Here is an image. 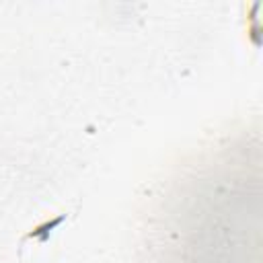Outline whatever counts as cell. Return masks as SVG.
<instances>
[{"label": "cell", "instance_id": "cell-1", "mask_svg": "<svg viewBox=\"0 0 263 263\" xmlns=\"http://www.w3.org/2000/svg\"><path fill=\"white\" fill-rule=\"evenodd\" d=\"M64 218H66V214H62V216H58V218H53V220H47V222L35 226L31 232H27L25 238H35V240H39L41 245H45V242L49 240V236H51V230L58 228V226L64 222Z\"/></svg>", "mask_w": 263, "mask_h": 263}]
</instances>
